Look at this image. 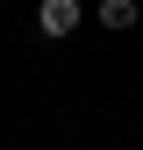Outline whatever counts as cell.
Segmentation results:
<instances>
[{
    "instance_id": "cell-2",
    "label": "cell",
    "mask_w": 143,
    "mask_h": 150,
    "mask_svg": "<svg viewBox=\"0 0 143 150\" xmlns=\"http://www.w3.org/2000/svg\"><path fill=\"white\" fill-rule=\"evenodd\" d=\"M100 29H136V0H100Z\"/></svg>"
},
{
    "instance_id": "cell-1",
    "label": "cell",
    "mask_w": 143,
    "mask_h": 150,
    "mask_svg": "<svg viewBox=\"0 0 143 150\" xmlns=\"http://www.w3.org/2000/svg\"><path fill=\"white\" fill-rule=\"evenodd\" d=\"M36 29H43L50 43H64V36L79 29V0H43V14H36Z\"/></svg>"
}]
</instances>
